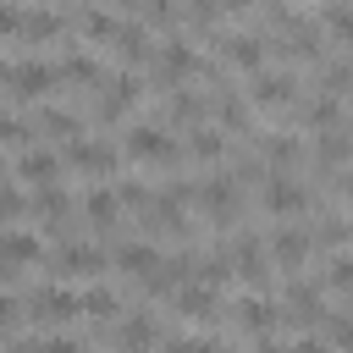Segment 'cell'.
I'll return each instance as SVG.
<instances>
[{
	"label": "cell",
	"mask_w": 353,
	"mask_h": 353,
	"mask_svg": "<svg viewBox=\"0 0 353 353\" xmlns=\"http://www.w3.org/2000/svg\"><path fill=\"white\" fill-rule=\"evenodd\" d=\"M270 259H276V265H287V270H298V265L309 259V232L287 221V226L270 237Z\"/></svg>",
	"instance_id": "obj_6"
},
{
	"label": "cell",
	"mask_w": 353,
	"mask_h": 353,
	"mask_svg": "<svg viewBox=\"0 0 353 353\" xmlns=\"http://www.w3.org/2000/svg\"><path fill=\"white\" fill-rule=\"evenodd\" d=\"M116 210H121V199H116L110 188H99V193H88V215H94L99 226H110V221H116Z\"/></svg>",
	"instance_id": "obj_19"
},
{
	"label": "cell",
	"mask_w": 353,
	"mask_h": 353,
	"mask_svg": "<svg viewBox=\"0 0 353 353\" xmlns=\"http://www.w3.org/2000/svg\"><path fill=\"white\" fill-rule=\"evenodd\" d=\"M160 66L171 77H188V72H199V50L188 39H160Z\"/></svg>",
	"instance_id": "obj_10"
},
{
	"label": "cell",
	"mask_w": 353,
	"mask_h": 353,
	"mask_svg": "<svg viewBox=\"0 0 353 353\" xmlns=\"http://www.w3.org/2000/svg\"><path fill=\"white\" fill-rule=\"evenodd\" d=\"M265 149H270V160H276V165H292V160H298V138H270Z\"/></svg>",
	"instance_id": "obj_25"
},
{
	"label": "cell",
	"mask_w": 353,
	"mask_h": 353,
	"mask_svg": "<svg viewBox=\"0 0 353 353\" xmlns=\"http://www.w3.org/2000/svg\"><path fill=\"white\" fill-rule=\"evenodd\" d=\"M22 210H28V199H22L17 188H0V226H6V232L22 221Z\"/></svg>",
	"instance_id": "obj_21"
},
{
	"label": "cell",
	"mask_w": 353,
	"mask_h": 353,
	"mask_svg": "<svg viewBox=\"0 0 353 353\" xmlns=\"http://www.w3.org/2000/svg\"><path fill=\"white\" fill-rule=\"evenodd\" d=\"M17 171H22V182H33V188H55V182H61V154H55V149H22Z\"/></svg>",
	"instance_id": "obj_4"
},
{
	"label": "cell",
	"mask_w": 353,
	"mask_h": 353,
	"mask_svg": "<svg viewBox=\"0 0 353 353\" xmlns=\"http://www.w3.org/2000/svg\"><path fill=\"white\" fill-rule=\"evenodd\" d=\"M188 149H193L199 160H215V154L226 149V138H221L215 127H193V132H188Z\"/></svg>",
	"instance_id": "obj_17"
},
{
	"label": "cell",
	"mask_w": 353,
	"mask_h": 353,
	"mask_svg": "<svg viewBox=\"0 0 353 353\" xmlns=\"http://www.w3.org/2000/svg\"><path fill=\"white\" fill-rule=\"evenodd\" d=\"M254 353H292V347H287V342H276V336H259V342H254Z\"/></svg>",
	"instance_id": "obj_29"
},
{
	"label": "cell",
	"mask_w": 353,
	"mask_h": 353,
	"mask_svg": "<svg viewBox=\"0 0 353 353\" xmlns=\"http://www.w3.org/2000/svg\"><path fill=\"white\" fill-rule=\"evenodd\" d=\"M72 314H77V292H66V287H39V292H33V320L61 325V320H72Z\"/></svg>",
	"instance_id": "obj_5"
},
{
	"label": "cell",
	"mask_w": 353,
	"mask_h": 353,
	"mask_svg": "<svg viewBox=\"0 0 353 353\" xmlns=\"http://www.w3.org/2000/svg\"><path fill=\"white\" fill-rule=\"evenodd\" d=\"M17 309H22V303H17L11 292H0V331H17V320H22Z\"/></svg>",
	"instance_id": "obj_28"
},
{
	"label": "cell",
	"mask_w": 353,
	"mask_h": 353,
	"mask_svg": "<svg viewBox=\"0 0 353 353\" xmlns=\"http://www.w3.org/2000/svg\"><path fill=\"white\" fill-rule=\"evenodd\" d=\"M61 77H77V83H94V77H99V61H94V55H66V61H61Z\"/></svg>",
	"instance_id": "obj_20"
},
{
	"label": "cell",
	"mask_w": 353,
	"mask_h": 353,
	"mask_svg": "<svg viewBox=\"0 0 353 353\" xmlns=\"http://www.w3.org/2000/svg\"><path fill=\"white\" fill-rule=\"evenodd\" d=\"M116 336H121V347H132V353H143V347L154 342V320H149V314H132V320H127V325H121Z\"/></svg>",
	"instance_id": "obj_15"
},
{
	"label": "cell",
	"mask_w": 353,
	"mask_h": 353,
	"mask_svg": "<svg viewBox=\"0 0 353 353\" xmlns=\"http://www.w3.org/2000/svg\"><path fill=\"white\" fill-rule=\"evenodd\" d=\"M276 320H281V309H276L270 298H243V303H237V325L254 331V336H270Z\"/></svg>",
	"instance_id": "obj_8"
},
{
	"label": "cell",
	"mask_w": 353,
	"mask_h": 353,
	"mask_svg": "<svg viewBox=\"0 0 353 353\" xmlns=\"http://www.w3.org/2000/svg\"><path fill=\"white\" fill-rule=\"evenodd\" d=\"M61 22H66L61 11H22L17 17V33L22 39H50V33H61Z\"/></svg>",
	"instance_id": "obj_13"
},
{
	"label": "cell",
	"mask_w": 353,
	"mask_h": 353,
	"mask_svg": "<svg viewBox=\"0 0 353 353\" xmlns=\"http://www.w3.org/2000/svg\"><path fill=\"white\" fill-rule=\"evenodd\" d=\"M33 210H39V215H66V193H61V188H39V193H33Z\"/></svg>",
	"instance_id": "obj_22"
},
{
	"label": "cell",
	"mask_w": 353,
	"mask_h": 353,
	"mask_svg": "<svg viewBox=\"0 0 353 353\" xmlns=\"http://www.w3.org/2000/svg\"><path fill=\"white\" fill-rule=\"evenodd\" d=\"M237 270L248 281H265V243L259 237H237Z\"/></svg>",
	"instance_id": "obj_14"
},
{
	"label": "cell",
	"mask_w": 353,
	"mask_h": 353,
	"mask_svg": "<svg viewBox=\"0 0 353 353\" xmlns=\"http://www.w3.org/2000/svg\"><path fill=\"white\" fill-rule=\"evenodd\" d=\"M199 110H204L199 94H171V116H176V121H199Z\"/></svg>",
	"instance_id": "obj_23"
},
{
	"label": "cell",
	"mask_w": 353,
	"mask_h": 353,
	"mask_svg": "<svg viewBox=\"0 0 353 353\" xmlns=\"http://www.w3.org/2000/svg\"><path fill=\"white\" fill-rule=\"evenodd\" d=\"M325 287H331V292H342V287H347V254H336V259L325 265Z\"/></svg>",
	"instance_id": "obj_26"
},
{
	"label": "cell",
	"mask_w": 353,
	"mask_h": 353,
	"mask_svg": "<svg viewBox=\"0 0 353 353\" xmlns=\"http://www.w3.org/2000/svg\"><path fill=\"white\" fill-rule=\"evenodd\" d=\"M116 143H105V138H72L66 143V154H61V165H77V171H94V176H110L116 171Z\"/></svg>",
	"instance_id": "obj_2"
},
{
	"label": "cell",
	"mask_w": 353,
	"mask_h": 353,
	"mask_svg": "<svg viewBox=\"0 0 353 353\" xmlns=\"http://www.w3.org/2000/svg\"><path fill=\"white\" fill-rule=\"evenodd\" d=\"M22 138H28V127H22L11 110H0V143H22Z\"/></svg>",
	"instance_id": "obj_27"
},
{
	"label": "cell",
	"mask_w": 353,
	"mask_h": 353,
	"mask_svg": "<svg viewBox=\"0 0 353 353\" xmlns=\"http://www.w3.org/2000/svg\"><path fill=\"white\" fill-rule=\"evenodd\" d=\"M77 314H116V298H110V287H83L77 292Z\"/></svg>",
	"instance_id": "obj_16"
},
{
	"label": "cell",
	"mask_w": 353,
	"mask_h": 353,
	"mask_svg": "<svg viewBox=\"0 0 353 353\" xmlns=\"http://www.w3.org/2000/svg\"><path fill=\"white\" fill-rule=\"evenodd\" d=\"M176 303H182V314H188V320H204V314H210V292H199V287H188Z\"/></svg>",
	"instance_id": "obj_24"
},
{
	"label": "cell",
	"mask_w": 353,
	"mask_h": 353,
	"mask_svg": "<svg viewBox=\"0 0 353 353\" xmlns=\"http://www.w3.org/2000/svg\"><path fill=\"white\" fill-rule=\"evenodd\" d=\"M292 88H298V77L292 72H254V105H287L292 99Z\"/></svg>",
	"instance_id": "obj_7"
},
{
	"label": "cell",
	"mask_w": 353,
	"mask_h": 353,
	"mask_svg": "<svg viewBox=\"0 0 353 353\" xmlns=\"http://www.w3.org/2000/svg\"><path fill=\"white\" fill-rule=\"evenodd\" d=\"M61 270L66 276H99L105 270V254L99 248H83V243L77 248H61Z\"/></svg>",
	"instance_id": "obj_12"
},
{
	"label": "cell",
	"mask_w": 353,
	"mask_h": 353,
	"mask_svg": "<svg viewBox=\"0 0 353 353\" xmlns=\"http://www.w3.org/2000/svg\"><path fill=\"white\" fill-rule=\"evenodd\" d=\"M265 210H270L276 221H292V215L309 210V188H303L292 171H276V176H265Z\"/></svg>",
	"instance_id": "obj_1"
},
{
	"label": "cell",
	"mask_w": 353,
	"mask_h": 353,
	"mask_svg": "<svg viewBox=\"0 0 353 353\" xmlns=\"http://www.w3.org/2000/svg\"><path fill=\"white\" fill-rule=\"evenodd\" d=\"M11 83H17V94H28V99H39L50 83H55V66H44V61H17L11 72H6Z\"/></svg>",
	"instance_id": "obj_9"
},
{
	"label": "cell",
	"mask_w": 353,
	"mask_h": 353,
	"mask_svg": "<svg viewBox=\"0 0 353 353\" xmlns=\"http://www.w3.org/2000/svg\"><path fill=\"white\" fill-rule=\"evenodd\" d=\"M116 259H121V270H138V276H149V270H154V248H149V243H127Z\"/></svg>",
	"instance_id": "obj_18"
},
{
	"label": "cell",
	"mask_w": 353,
	"mask_h": 353,
	"mask_svg": "<svg viewBox=\"0 0 353 353\" xmlns=\"http://www.w3.org/2000/svg\"><path fill=\"white\" fill-rule=\"evenodd\" d=\"M127 154H132V160H143V165H160V160H171V154H176V143H171V132H165V127L138 121V127H127Z\"/></svg>",
	"instance_id": "obj_3"
},
{
	"label": "cell",
	"mask_w": 353,
	"mask_h": 353,
	"mask_svg": "<svg viewBox=\"0 0 353 353\" xmlns=\"http://www.w3.org/2000/svg\"><path fill=\"white\" fill-rule=\"evenodd\" d=\"M226 55H232L243 72H265V39H254V33H232V39H226Z\"/></svg>",
	"instance_id": "obj_11"
}]
</instances>
